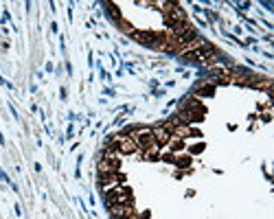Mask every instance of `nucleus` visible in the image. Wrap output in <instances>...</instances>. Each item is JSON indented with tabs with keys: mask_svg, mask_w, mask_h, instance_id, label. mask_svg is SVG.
<instances>
[{
	"mask_svg": "<svg viewBox=\"0 0 274 219\" xmlns=\"http://www.w3.org/2000/svg\"><path fill=\"white\" fill-rule=\"evenodd\" d=\"M151 134H154V140H156V145H167L171 138H174V130H171L169 125H160V127H156V130H151Z\"/></svg>",
	"mask_w": 274,
	"mask_h": 219,
	"instance_id": "obj_1",
	"label": "nucleus"
},
{
	"mask_svg": "<svg viewBox=\"0 0 274 219\" xmlns=\"http://www.w3.org/2000/svg\"><path fill=\"white\" fill-rule=\"evenodd\" d=\"M110 213H112L114 219L132 217L134 215V206H132V204H112V206H110Z\"/></svg>",
	"mask_w": 274,
	"mask_h": 219,
	"instance_id": "obj_2",
	"label": "nucleus"
}]
</instances>
